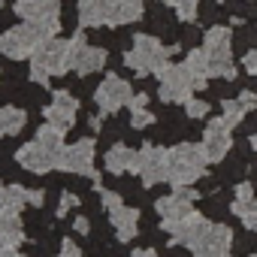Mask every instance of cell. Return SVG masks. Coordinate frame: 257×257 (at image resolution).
I'll use <instances>...</instances> for the list:
<instances>
[{"instance_id": "obj_1", "label": "cell", "mask_w": 257, "mask_h": 257, "mask_svg": "<svg viewBox=\"0 0 257 257\" xmlns=\"http://www.w3.org/2000/svg\"><path fill=\"white\" fill-rule=\"evenodd\" d=\"M70 73V40H40V46L31 55V82L37 85H49L52 76H64Z\"/></svg>"}, {"instance_id": "obj_2", "label": "cell", "mask_w": 257, "mask_h": 257, "mask_svg": "<svg viewBox=\"0 0 257 257\" xmlns=\"http://www.w3.org/2000/svg\"><path fill=\"white\" fill-rule=\"evenodd\" d=\"M176 49L161 46V40L149 37V34H137L131 52L124 55V64L131 67L137 76H149V73H164L170 67V55Z\"/></svg>"}, {"instance_id": "obj_3", "label": "cell", "mask_w": 257, "mask_h": 257, "mask_svg": "<svg viewBox=\"0 0 257 257\" xmlns=\"http://www.w3.org/2000/svg\"><path fill=\"white\" fill-rule=\"evenodd\" d=\"M206 155H203V146H194V143H179L170 149V176L167 182L173 188H191L203 170H206Z\"/></svg>"}, {"instance_id": "obj_4", "label": "cell", "mask_w": 257, "mask_h": 257, "mask_svg": "<svg viewBox=\"0 0 257 257\" xmlns=\"http://www.w3.org/2000/svg\"><path fill=\"white\" fill-rule=\"evenodd\" d=\"M230 28L224 25H212L206 31V40H203V52L209 58V73L212 76H221L227 82L236 79V67H233V49H230Z\"/></svg>"}, {"instance_id": "obj_5", "label": "cell", "mask_w": 257, "mask_h": 257, "mask_svg": "<svg viewBox=\"0 0 257 257\" xmlns=\"http://www.w3.org/2000/svg\"><path fill=\"white\" fill-rule=\"evenodd\" d=\"M161 79V88H158V97L164 103H188L197 91L194 85V73L188 70V64H170L164 73H158Z\"/></svg>"}, {"instance_id": "obj_6", "label": "cell", "mask_w": 257, "mask_h": 257, "mask_svg": "<svg viewBox=\"0 0 257 257\" xmlns=\"http://www.w3.org/2000/svg\"><path fill=\"white\" fill-rule=\"evenodd\" d=\"M58 170L73 176H91L94 188H100V173H94V140H79L73 146H64L58 158Z\"/></svg>"}, {"instance_id": "obj_7", "label": "cell", "mask_w": 257, "mask_h": 257, "mask_svg": "<svg viewBox=\"0 0 257 257\" xmlns=\"http://www.w3.org/2000/svg\"><path fill=\"white\" fill-rule=\"evenodd\" d=\"M134 173H140L143 185L146 188H155L161 182H167L170 176V149H161V146H143L137 152V167Z\"/></svg>"}, {"instance_id": "obj_8", "label": "cell", "mask_w": 257, "mask_h": 257, "mask_svg": "<svg viewBox=\"0 0 257 257\" xmlns=\"http://www.w3.org/2000/svg\"><path fill=\"white\" fill-rule=\"evenodd\" d=\"M40 31L31 25V22H22L19 28H10L4 37H0V52L10 61H25L34 55V49L40 46Z\"/></svg>"}, {"instance_id": "obj_9", "label": "cell", "mask_w": 257, "mask_h": 257, "mask_svg": "<svg viewBox=\"0 0 257 257\" xmlns=\"http://www.w3.org/2000/svg\"><path fill=\"white\" fill-rule=\"evenodd\" d=\"M106 67V49L100 46H88L85 34L79 31L73 40H70V70L79 73V76H91L97 70Z\"/></svg>"}, {"instance_id": "obj_10", "label": "cell", "mask_w": 257, "mask_h": 257, "mask_svg": "<svg viewBox=\"0 0 257 257\" xmlns=\"http://www.w3.org/2000/svg\"><path fill=\"white\" fill-rule=\"evenodd\" d=\"M131 97H134L131 85H127L121 76H115V73L106 76L100 82V88L94 91V100H97V106H100L103 115H115L118 109H124L127 103H131Z\"/></svg>"}, {"instance_id": "obj_11", "label": "cell", "mask_w": 257, "mask_h": 257, "mask_svg": "<svg viewBox=\"0 0 257 257\" xmlns=\"http://www.w3.org/2000/svg\"><path fill=\"white\" fill-rule=\"evenodd\" d=\"M230 131L233 127L224 121V118H212L209 124H206V134H203V155H206V161L209 164H221L224 158H227V152L233 149V137H230Z\"/></svg>"}, {"instance_id": "obj_12", "label": "cell", "mask_w": 257, "mask_h": 257, "mask_svg": "<svg viewBox=\"0 0 257 257\" xmlns=\"http://www.w3.org/2000/svg\"><path fill=\"white\" fill-rule=\"evenodd\" d=\"M161 227L173 236V245H188V248H194V245L200 242V236L209 230V221H206L200 212H188V215L179 218V221H161Z\"/></svg>"}, {"instance_id": "obj_13", "label": "cell", "mask_w": 257, "mask_h": 257, "mask_svg": "<svg viewBox=\"0 0 257 257\" xmlns=\"http://www.w3.org/2000/svg\"><path fill=\"white\" fill-rule=\"evenodd\" d=\"M194 257H230L233 251V230L227 224H209L200 242L191 248Z\"/></svg>"}, {"instance_id": "obj_14", "label": "cell", "mask_w": 257, "mask_h": 257, "mask_svg": "<svg viewBox=\"0 0 257 257\" xmlns=\"http://www.w3.org/2000/svg\"><path fill=\"white\" fill-rule=\"evenodd\" d=\"M58 158L61 155H55V152H49L43 143H25L19 152H16V161H19V167H25L28 173H34V176H46V173H52V170H58Z\"/></svg>"}, {"instance_id": "obj_15", "label": "cell", "mask_w": 257, "mask_h": 257, "mask_svg": "<svg viewBox=\"0 0 257 257\" xmlns=\"http://www.w3.org/2000/svg\"><path fill=\"white\" fill-rule=\"evenodd\" d=\"M76 112H79V100L70 94V91H55L52 94V103L43 109V118L61 131H70L73 121H76Z\"/></svg>"}, {"instance_id": "obj_16", "label": "cell", "mask_w": 257, "mask_h": 257, "mask_svg": "<svg viewBox=\"0 0 257 257\" xmlns=\"http://www.w3.org/2000/svg\"><path fill=\"white\" fill-rule=\"evenodd\" d=\"M194 200H197V191H191V188H173V194L161 197L155 203V209H158L161 221H179L188 212H194Z\"/></svg>"}, {"instance_id": "obj_17", "label": "cell", "mask_w": 257, "mask_h": 257, "mask_svg": "<svg viewBox=\"0 0 257 257\" xmlns=\"http://www.w3.org/2000/svg\"><path fill=\"white\" fill-rule=\"evenodd\" d=\"M76 10H79L82 28H103V25H112L118 0H79Z\"/></svg>"}, {"instance_id": "obj_18", "label": "cell", "mask_w": 257, "mask_h": 257, "mask_svg": "<svg viewBox=\"0 0 257 257\" xmlns=\"http://www.w3.org/2000/svg\"><path fill=\"white\" fill-rule=\"evenodd\" d=\"M16 16L25 22H43V19H55L61 13V0H16Z\"/></svg>"}, {"instance_id": "obj_19", "label": "cell", "mask_w": 257, "mask_h": 257, "mask_svg": "<svg viewBox=\"0 0 257 257\" xmlns=\"http://www.w3.org/2000/svg\"><path fill=\"white\" fill-rule=\"evenodd\" d=\"M109 221H112V227H115V236L121 239V242H131L134 236H137V230H140V212L137 209H131V206H115V209H109Z\"/></svg>"}, {"instance_id": "obj_20", "label": "cell", "mask_w": 257, "mask_h": 257, "mask_svg": "<svg viewBox=\"0 0 257 257\" xmlns=\"http://www.w3.org/2000/svg\"><path fill=\"white\" fill-rule=\"evenodd\" d=\"M0 242L4 245H22L25 242V230H22V218L16 209L0 206Z\"/></svg>"}, {"instance_id": "obj_21", "label": "cell", "mask_w": 257, "mask_h": 257, "mask_svg": "<svg viewBox=\"0 0 257 257\" xmlns=\"http://www.w3.org/2000/svg\"><path fill=\"white\" fill-rule=\"evenodd\" d=\"M137 167V152L131 146H124V143H115L109 152H106V170L112 176H124V173H131Z\"/></svg>"}, {"instance_id": "obj_22", "label": "cell", "mask_w": 257, "mask_h": 257, "mask_svg": "<svg viewBox=\"0 0 257 257\" xmlns=\"http://www.w3.org/2000/svg\"><path fill=\"white\" fill-rule=\"evenodd\" d=\"M28 124V115L25 109H16V106H0V137H16L25 131Z\"/></svg>"}, {"instance_id": "obj_23", "label": "cell", "mask_w": 257, "mask_h": 257, "mask_svg": "<svg viewBox=\"0 0 257 257\" xmlns=\"http://www.w3.org/2000/svg\"><path fill=\"white\" fill-rule=\"evenodd\" d=\"M185 64H188V70L194 73V85H197V91H203L206 85H209V58H206V52L203 49H194V52H188V58H185Z\"/></svg>"}, {"instance_id": "obj_24", "label": "cell", "mask_w": 257, "mask_h": 257, "mask_svg": "<svg viewBox=\"0 0 257 257\" xmlns=\"http://www.w3.org/2000/svg\"><path fill=\"white\" fill-rule=\"evenodd\" d=\"M64 134L67 131H61V127H55V124H40V131H37V143H43L49 152H55V155H61L64 152Z\"/></svg>"}, {"instance_id": "obj_25", "label": "cell", "mask_w": 257, "mask_h": 257, "mask_svg": "<svg viewBox=\"0 0 257 257\" xmlns=\"http://www.w3.org/2000/svg\"><path fill=\"white\" fill-rule=\"evenodd\" d=\"M143 16V0H118V10H115V19H112V28L118 25H131Z\"/></svg>"}, {"instance_id": "obj_26", "label": "cell", "mask_w": 257, "mask_h": 257, "mask_svg": "<svg viewBox=\"0 0 257 257\" xmlns=\"http://www.w3.org/2000/svg\"><path fill=\"white\" fill-rule=\"evenodd\" d=\"M233 215L242 218L245 230H254L257 233V197L254 200H233Z\"/></svg>"}, {"instance_id": "obj_27", "label": "cell", "mask_w": 257, "mask_h": 257, "mask_svg": "<svg viewBox=\"0 0 257 257\" xmlns=\"http://www.w3.org/2000/svg\"><path fill=\"white\" fill-rule=\"evenodd\" d=\"M0 206H10V209L22 212L28 206V188L25 185H7L4 197H0Z\"/></svg>"}, {"instance_id": "obj_28", "label": "cell", "mask_w": 257, "mask_h": 257, "mask_svg": "<svg viewBox=\"0 0 257 257\" xmlns=\"http://www.w3.org/2000/svg\"><path fill=\"white\" fill-rule=\"evenodd\" d=\"M245 112H248V109L239 103V97H236V100H221V118H224L230 127H236V124L245 118Z\"/></svg>"}, {"instance_id": "obj_29", "label": "cell", "mask_w": 257, "mask_h": 257, "mask_svg": "<svg viewBox=\"0 0 257 257\" xmlns=\"http://www.w3.org/2000/svg\"><path fill=\"white\" fill-rule=\"evenodd\" d=\"M167 7H173L176 10V16L182 19V22H194L197 19V7H200V0H164Z\"/></svg>"}, {"instance_id": "obj_30", "label": "cell", "mask_w": 257, "mask_h": 257, "mask_svg": "<svg viewBox=\"0 0 257 257\" xmlns=\"http://www.w3.org/2000/svg\"><path fill=\"white\" fill-rule=\"evenodd\" d=\"M152 124H155V115L149 109H134L131 112V127L134 131H146V127H152Z\"/></svg>"}, {"instance_id": "obj_31", "label": "cell", "mask_w": 257, "mask_h": 257, "mask_svg": "<svg viewBox=\"0 0 257 257\" xmlns=\"http://www.w3.org/2000/svg\"><path fill=\"white\" fill-rule=\"evenodd\" d=\"M185 112H188V118H206L209 115V103L206 100H197V97H191L188 103H185Z\"/></svg>"}, {"instance_id": "obj_32", "label": "cell", "mask_w": 257, "mask_h": 257, "mask_svg": "<svg viewBox=\"0 0 257 257\" xmlns=\"http://www.w3.org/2000/svg\"><path fill=\"white\" fill-rule=\"evenodd\" d=\"M79 206V197L76 194H61V200H58V218H64L70 209H76Z\"/></svg>"}, {"instance_id": "obj_33", "label": "cell", "mask_w": 257, "mask_h": 257, "mask_svg": "<svg viewBox=\"0 0 257 257\" xmlns=\"http://www.w3.org/2000/svg\"><path fill=\"white\" fill-rule=\"evenodd\" d=\"M97 191H100V203H103L106 209H115V206H121V203H124L115 191H106V188H97Z\"/></svg>"}, {"instance_id": "obj_34", "label": "cell", "mask_w": 257, "mask_h": 257, "mask_svg": "<svg viewBox=\"0 0 257 257\" xmlns=\"http://www.w3.org/2000/svg\"><path fill=\"white\" fill-rule=\"evenodd\" d=\"M55 257H82V251H79V245L73 242V239H64L61 242V248H58V254Z\"/></svg>"}, {"instance_id": "obj_35", "label": "cell", "mask_w": 257, "mask_h": 257, "mask_svg": "<svg viewBox=\"0 0 257 257\" xmlns=\"http://www.w3.org/2000/svg\"><path fill=\"white\" fill-rule=\"evenodd\" d=\"M233 194H236V200H254V185L251 182H239Z\"/></svg>"}, {"instance_id": "obj_36", "label": "cell", "mask_w": 257, "mask_h": 257, "mask_svg": "<svg viewBox=\"0 0 257 257\" xmlns=\"http://www.w3.org/2000/svg\"><path fill=\"white\" fill-rule=\"evenodd\" d=\"M239 103L251 112V109H257V94H254V91H242V94H239Z\"/></svg>"}, {"instance_id": "obj_37", "label": "cell", "mask_w": 257, "mask_h": 257, "mask_svg": "<svg viewBox=\"0 0 257 257\" xmlns=\"http://www.w3.org/2000/svg\"><path fill=\"white\" fill-rule=\"evenodd\" d=\"M242 64H245V70H248L251 76H257V49H251V52L245 55V61H242Z\"/></svg>"}, {"instance_id": "obj_38", "label": "cell", "mask_w": 257, "mask_h": 257, "mask_svg": "<svg viewBox=\"0 0 257 257\" xmlns=\"http://www.w3.org/2000/svg\"><path fill=\"white\" fill-rule=\"evenodd\" d=\"M127 106H131V112H134V109H146V106H149V94H134Z\"/></svg>"}, {"instance_id": "obj_39", "label": "cell", "mask_w": 257, "mask_h": 257, "mask_svg": "<svg viewBox=\"0 0 257 257\" xmlns=\"http://www.w3.org/2000/svg\"><path fill=\"white\" fill-rule=\"evenodd\" d=\"M43 203H46V194H43V191H28V206L43 209Z\"/></svg>"}, {"instance_id": "obj_40", "label": "cell", "mask_w": 257, "mask_h": 257, "mask_svg": "<svg viewBox=\"0 0 257 257\" xmlns=\"http://www.w3.org/2000/svg\"><path fill=\"white\" fill-rule=\"evenodd\" d=\"M73 227H76V233H82V236H88V233H91V221H88L85 215H79V218L73 221Z\"/></svg>"}, {"instance_id": "obj_41", "label": "cell", "mask_w": 257, "mask_h": 257, "mask_svg": "<svg viewBox=\"0 0 257 257\" xmlns=\"http://www.w3.org/2000/svg\"><path fill=\"white\" fill-rule=\"evenodd\" d=\"M0 257H19V248L16 245H0Z\"/></svg>"}, {"instance_id": "obj_42", "label": "cell", "mask_w": 257, "mask_h": 257, "mask_svg": "<svg viewBox=\"0 0 257 257\" xmlns=\"http://www.w3.org/2000/svg\"><path fill=\"white\" fill-rule=\"evenodd\" d=\"M134 257H158V251H155V248H137Z\"/></svg>"}, {"instance_id": "obj_43", "label": "cell", "mask_w": 257, "mask_h": 257, "mask_svg": "<svg viewBox=\"0 0 257 257\" xmlns=\"http://www.w3.org/2000/svg\"><path fill=\"white\" fill-rule=\"evenodd\" d=\"M251 149H254V152H257V134H254V137H251Z\"/></svg>"}, {"instance_id": "obj_44", "label": "cell", "mask_w": 257, "mask_h": 257, "mask_svg": "<svg viewBox=\"0 0 257 257\" xmlns=\"http://www.w3.org/2000/svg\"><path fill=\"white\" fill-rule=\"evenodd\" d=\"M4 191H7V185H4V182H0V197H4Z\"/></svg>"}, {"instance_id": "obj_45", "label": "cell", "mask_w": 257, "mask_h": 257, "mask_svg": "<svg viewBox=\"0 0 257 257\" xmlns=\"http://www.w3.org/2000/svg\"><path fill=\"white\" fill-rule=\"evenodd\" d=\"M0 7H4V0H0Z\"/></svg>"}, {"instance_id": "obj_46", "label": "cell", "mask_w": 257, "mask_h": 257, "mask_svg": "<svg viewBox=\"0 0 257 257\" xmlns=\"http://www.w3.org/2000/svg\"><path fill=\"white\" fill-rule=\"evenodd\" d=\"M19 257H25V254H19Z\"/></svg>"}, {"instance_id": "obj_47", "label": "cell", "mask_w": 257, "mask_h": 257, "mask_svg": "<svg viewBox=\"0 0 257 257\" xmlns=\"http://www.w3.org/2000/svg\"><path fill=\"white\" fill-rule=\"evenodd\" d=\"M251 257H257V254H251Z\"/></svg>"}]
</instances>
